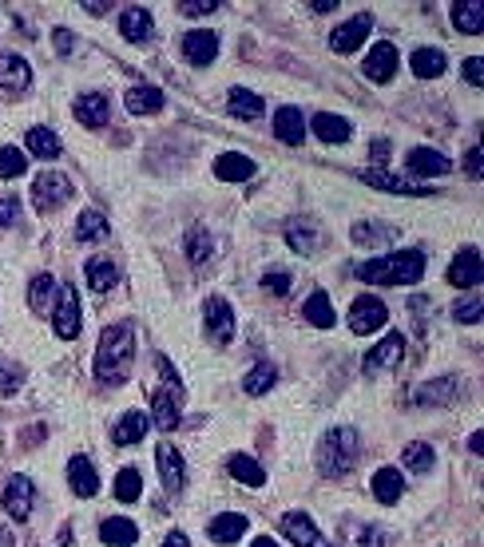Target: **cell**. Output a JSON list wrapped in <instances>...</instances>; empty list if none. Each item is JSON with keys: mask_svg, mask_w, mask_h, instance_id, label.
I'll return each instance as SVG.
<instances>
[{"mask_svg": "<svg viewBox=\"0 0 484 547\" xmlns=\"http://www.w3.org/2000/svg\"><path fill=\"white\" fill-rule=\"evenodd\" d=\"M131 361H135V329L127 321L107 326L96 345V377L104 384H123L131 377Z\"/></svg>", "mask_w": 484, "mask_h": 547, "instance_id": "obj_1", "label": "cell"}, {"mask_svg": "<svg viewBox=\"0 0 484 547\" xmlns=\"http://www.w3.org/2000/svg\"><path fill=\"white\" fill-rule=\"evenodd\" d=\"M424 266H429L424 246H409V250H393V254H381V258L365 262L358 270V278L373 281V286H413V281H421Z\"/></svg>", "mask_w": 484, "mask_h": 547, "instance_id": "obj_2", "label": "cell"}, {"mask_svg": "<svg viewBox=\"0 0 484 547\" xmlns=\"http://www.w3.org/2000/svg\"><path fill=\"white\" fill-rule=\"evenodd\" d=\"M151 365H155L159 377H163V389L151 392V424H155L159 432H175L183 421V381L163 353L151 357Z\"/></svg>", "mask_w": 484, "mask_h": 547, "instance_id": "obj_3", "label": "cell"}, {"mask_svg": "<svg viewBox=\"0 0 484 547\" xmlns=\"http://www.w3.org/2000/svg\"><path fill=\"white\" fill-rule=\"evenodd\" d=\"M358 456H361V437H358V429H350V424L329 429L326 437L318 440V452H313L321 476H345L353 464H358Z\"/></svg>", "mask_w": 484, "mask_h": 547, "instance_id": "obj_4", "label": "cell"}, {"mask_svg": "<svg viewBox=\"0 0 484 547\" xmlns=\"http://www.w3.org/2000/svg\"><path fill=\"white\" fill-rule=\"evenodd\" d=\"M52 329L60 341H75L83 329L80 318V294L75 286H56V310H52Z\"/></svg>", "mask_w": 484, "mask_h": 547, "instance_id": "obj_5", "label": "cell"}, {"mask_svg": "<svg viewBox=\"0 0 484 547\" xmlns=\"http://www.w3.org/2000/svg\"><path fill=\"white\" fill-rule=\"evenodd\" d=\"M67 199H72V178L60 175V170H48V175H40L36 183H32V207H36L40 215L60 210Z\"/></svg>", "mask_w": 484, "mask_h": 547, "instance_id": "obj_6", "label": "cell"}, {"mask_svg": "<svg viewBox=\"0 0 484 547\" xmlns=\"http://www.w3.org/2000/svg\"><path fill=\"white\" fill-rule=\"evenodd\" d=\"M202 329H207V337L215 341V345H231L234 341V310L226 297H207L202 302Z\"/></svg>", "mask_w": 484, "mask_h": 547, "instance_id": "obj_7", "label": "cell"}, {"mask_svg": "<svg viewBox=\"0 0 484 547\" xmlns=\"http://www.w3.org/2000/svg\"><path fill=\"white\" fill-rule=\"evenodd\" d=\"M385 321H389V310H385V302L381 297H373V294H361V297H353V305H350V329L353 333H377V329H385Z\"/></svg>", "mask_w": 484, "mask_h": 547, "instance_id": "obj_8", "label": "cell"}, {"mask_svg": "<svg viewBox=\"0 0 484 547\" xmlns=\"http://www.w3.org/2000/svg\"><path fill=\"white\" fill-rule=\"evenodd\" d=\"M373 32V16L369 12H361V16H350L345 24H337L334 32H329V48H334L337 56H350V52H358V48L365 44V36Z\"/></svg>", "mask_w": 484, "mask_h": 547, "instance_id": "obj_9", "label": "cell"}, {"mask_svg": "<svg viewBox=\"0 0 484 547\" xmlns=\"http://www.w3.org/2000/svg\"><path fill=\"white\" fill-rule=\"evenodd\" d=\"M401 361H405V337L401 333H385V337L365 353V373H393Z\"/></svg>", "mask_w": 484, "mask_h": 547, "instance_id": "obj_10", "label": "cell"}, {"mask_svg": "<svg viewBox=\"0 0 484 547\" xmlns=\"http://www.w3.org/2000/svg\"><path fill=\"white\" fill-rule=\"evenodd\" d=\"M480 278H484V266H480V250H477V246H464V250H456V258L448 262V286L477 289Z\"/></svg>", "mask_w": 484, "mask_h": 547, "instance_id": "obj_11", "label": "cell"}, {"mask_svg": "<svg viewBox=\"0 0 484 547\" xmlns=\"http://www.w3.org/2000/svg\"><path fill=\"white\" fill-rule=\"evenodd\" d=\"M4 511L16 519V524H24V519L32 516V503H36V484L28 480V476H12V480L4 484Z\"/></svg>", "mask_w": 484, "mask_h": 547, "instance_id": "obj_12", "label": "cell"}, {"mask_svg": "<svg viewBox=\"0 0 484 547\" xmlns=\"http://www.w3.org/2000/svg\"><path fill=\"white\" fill-rule=\"evenodd\" d=\"M361 183L365 186H377V191H389V194H429L432 191V186H421V183H413V178L393 175V170H385V167L361 170Z\"/></svg>", "mask_w": 484, "mask_h": 547, "instance_id": "obj_13", "label": "cell"}, {"mask_svg": "<svg viewBox=\"0 0 484 547\" xmlns=\"http://www.w3.org/2000/svg\"><path fill=\"white\" fill-rule=\"evenodd\" d=\"M155 464H159V480H163V488L167 492H183V484H186V472H183V456H179V448H175L171 440H163L155 448Z\"/></svg>", "mask_w": 484, "mask_h": 547, "instance_id": "obj_14", "label": "cell"}, {"mask_svg": "<svg viewBox=\"0 0 484 547\" xmlns=\"http://www.w3.org/2000/svg\"><path fill=\"white\" fill-rule=\"evenodd\" d=\"M282 535L294 547H329L326 535L313 527V519L305 516V511H286V516H282Z\"/></svg>", "mask_w": 484, "mask_h": 547, "instance_id": "obj_15", "label": "cell"}, {"mask_svg": "<svg viewBox=\"0 0 484 547\" xmlns=\"http://www.w3.org/2000/svg\"><path fill=\"white\" fill-rule=\"evenodd\" d=\"M120 32L127 44H147L151 32H155V20H151V8L143 4H127L120 12Z\"/></svg>", "mask_w": 484, "mask_h": 547, "instance_id": "obj_16", "label": "cell"}, {"mask_svg": "<svg viewBox=\"0 0 484 547\" xmlns=\"http://www.w3.org/2000/svg\"><path fill=\"white\" fill-rule=\"evenodd\" d=\"M215 56H218V36L210 28H194L183 36V59H191L194 67L215 64Z\"/></svg>", "mask_w": 484, "mask_h": 547, "instance_id": "obj_17", "label": "cell"}, {"mask_svg": "<svg viewBox=\"0 0 484 547\" xmlns=\"http://www.w3.org/2000/svg\"><path fill=\"white\" fill-rule=\"evenodd\" d=\"M397 48L393 44H373L369 48V56L361 59V67H365V75H369L373 83H389L397 75Z\"/></svg>", "mask_w": 484, "mask_h": 547, "instance_id": "obj_18", "label": "cell"}, {"mask_svg": "<svg viewBox=\"0 0 484 547\" xmlns=\"http://www.w3.org/2000/svg\"><path fill=\"white\" fill-rule=\"evenodd\" d=\"M75 119L83 127H104L112 119V99L104 91H83V96H75Z\"/></svg>", "mask_w": 484, "mask_h": 547, "instance_id": "obj_19", "label": "cell"}, {"mask_svg": "<svg viewBox=\"0 0 484 547\" xmlns=\"http://www.w3.org/2000/svg\"><path fill=\"white\" fill-rule=\"evenodd\" d=\"M0 88L4 91H28L32 88V67L24 56L0 52Z\"/></svg>", "mask_w": 484, "mask_h": 547, "instance_id": "obj_20", "label": "cell"}, {"mask_svg": "<svg viewBox=\"0 0 484 547\" xmlns=\"http://www.w3.org/2000/svg\"><path fill=\"white\" fill-rule=\"evenodd\" d=\"M405 163H409V170L421 178H437V175H448V170H453V159H445L432 147H413L409 155H405Z\"/></svg>", "mask_w": 484, "mask_h": 547, "instance_id": "obj_21", "label": "cell"}, {"mask_svg": "<svg viewBox=\"0 0 484 547\" xmlns=\"http://www.w3.org/2000/svg\"><path fill=\"white\" fill-rule=\"evenodd\" d=\"M453 397H456V377H437L413 389V405H424V408H445Z\"/></svg>", "mask_w": 484, "mask_h": 547, "instance_id": "obj_22", "label": "cell"}, {"mask_svg": "<svg viewBox=\"0 0 484 547\" xmlns=\"http://www.w3.org/2000/svg\"><path fill=\"white\" fill-rule=\"evenodd\" d=\"M67 484H72V492L83 495V500H91V495L99 492V476H96V468H91L88 456H72V460H67Z\"/></svg>", "mask_w": 484, "mask_h": 547, "instance_id": "obj_23", "label": "cell"}, {"mask_svg": "<svg viewBox=\"0 0 484 547\" xmlns=\"http://www.w3.org/2000/svg\"><path fill=\"white\" fill-rule=\"evenodd\" d=\"M274 135L282 143H290V147H302L305 139V115L298 107H278L274 111Z\"/></svg>", "mask_w": 484, "mask_h": 547, "instance_id": "obj_24", "label": "cell"}, {"mask_svg": "<svg viewBox=\"0 0 484 547\" xmlns=\"http://www.w3.org/2000/svg\"><path fill=\"white\" fill-rule=\"evenodd\" d=\"M373 495H377L381 503H397L405 495V472L401 468H393V464H385V468H377L373 472Z\"/></svg>", "mask_w": 484, "mask_h": 547, "instance_id": "obj_25", "label": "cell"}, {"mask_svg": "<svg viewBox=\"0 0 484 547\" xmlns=\"http://www.w3.org/2000/svg\"><path fill=\"white\" fill-rule=\"evenodd\" d=\"M246 527H250V524H246L242 511H223V516L210 519L207 535H210L215 543H239L242 535H246Z\"/></svg>", "mask_w": 484, "mask_h": 547, "instance_id": "obj_26", "label": "cell"}, {"mask_svg": "<svg viewBox=\"0 0 484 547\" xmlns=\"http://www.w3.org/2000/svg\"><path fill=\"white\" fill-rule=\"evenodd\" d=\"M286 242H290V250L310 258V254L321 250V226H313V222H305V218L290 222V226H286Z\"/></svg>", "mask_w": 484, "mask_h": 547, "instance_id": "obj_27", "label": "cell"}, {"mask_svg": "<svg viewBox=\"0 0 484 547\" xmlns=\"http://www.w3.org/2000/svg\"><path fill=\"white\" fill-rule=\"evenodd\" d=\"M163 91L155 88V83H135L131 91H127V111L131 115H155V111H163Z\"/></svg>", "mask_w": 484, "mask_h": 547, "instance_id": "obj_28", "label": "cell"}, {"mask_svg": "<svg viewBox=\"0 0 484 547\" xmlns=\"http://www.w3.org/2000/svg\"><path fill=\"white\" fill-rule=\"evenodd\" d=\"M302 313H305V321H310L313 329H334V321H337L334 302H329V294H326V289H313V294L305 297Z\"/></svg>", "mask_w": 484, "mask_h": 547, "instance_id": "obj_29", "label": "cell"}, {"mask_svg": "<svg viewBox=\"0 0 484 547\" xmlns=\"http://www.w3.org/2000/svg\"><path fill=\"white\" fill-rule=\"evenodd\" d=\"M453 24H456V32H464V36H480L484 32V0H456Z\"/></svg>", "mask_w": 484, "mask_h": 547, "instance_id": "obj_30", "label": "cell"}, {"mask_svg": "<svg viewBox=\"0 0 484 547\" xmlns=\"http://www.w3.org/2000/svg\"><path fill=\"white\" fill-rule=\"evenodd\" d=\"M147 413H139V408H131V413H123L120 421H115V429H112V440L120 444V448H127V444H139L143 440V432H147Z\"/></svg>", "mask_w": 484, "mask_h": 547, "instance_id": "obj_31", "label": "cell"}, {"mask_svg": "<svg viewBox=\"0 0 484 547\" xmlns=\"http://www.w3.org/2000/svg\"><path fill=\"white\" fill-rule=\"evenodd\" d=\"M99 540H104L107 547H131L135 540H139V527H135L127 516H112V519L99 524Z\"/></svg>", "mask_w": 484, "mask_h": 547, "instance_id": "obj_32", "label": "cell"}, {"mask_svg": "<svg viewBox=\"0 0 484 547\" xmlns=\"http://www.w3.org/2000/svg\"><path fill=\"white\" fill-rule=\"evenodd\" d=\"M254 159L246 155H234V151H226V155L215 159V175L223 178V183H242V178H254Z\"/></svg>", "mask_w": 484, "mask_h": 547, "instance_id": "obj_33", "label": "cell"}, {"mask_svg": "<svg viewBox=\"0 0 484 547\" xmlns=\"http://www.w3.org/2000/svg\"><path fill=\"white\" fill-rule=\"evenodd\" d=\"M353 242L365 246V250H377L381 242H389V238H397V230L393 226H385V222H373V218H361V222H353Z\"/></svg>", "mask_w": 484, "mask_h": 547, "instance_id": "obj_34", "label": "cell"}, {"mask_svg": "<svg viewBox=\"0 0 484 547\" xmlns=\"http://www.w3.org/2000/svg\"><path fill=\"white\" fill-rule=\"evenodd\" d=\"M409 67H413V75H421V80H437V75H445L448 59L440 48H417V52L409 56Z\"/></svg>", "mask_w": 484, "mask_h": 547, "instance_id": "obj_35", "label": "cell"}, {"mask_svg": "<svg viewBox=\"0 0 484 547\" xmlns=\"http://www.w3.org/2000/svg\"><path fill=\"white\" fill-rule=\"evenodd\" d=\"M310 127H313V135H318L321 143H345L350 139V123H345L342 115H329V111H321V115H313L310 119Z\"/></svg>", "mask_w": 484, "mask_h": 547, "instance_id": "obj_36", "label": "cell"}, {"mask_svg": "<svg viewBox=\"0 0 484 547\" xmlns=\"http://www.w3.org/2000/svg\"><path fill=\"white\" fill-rule=\"evenodd\" d=\"M226 468H231V476L239 484H246V488H262V484H266V472H262V464L254 456H246V452H234Z\"/></svg>", "mask_w": 484, "mask_h": 547, "instance_id": "obj_37", "label": "cell"}, {"mask_svg": "<svg viewBox=\"0 0 484 547\" xmlns=\"http://www.w3.org/2000/svg\"><path fill=\"white\" fill-rule=\"evenodd\" d=\"M24 147H28V155H36V159H60V135L56 131H48V127H32L28 131V139H24Z\"/></svg>", "mask_w": 484, "mask_h": 547, "instance_id": "obj_38", "label": "cell"}, {"mask_svg": "<svg viewBox=\"0 0 484 547\" xmlns=\"http://www.w3.org/2000/svg\"><path fill=\"white\" fill-rule=\"evenodd\" d=\"M226 107H231V115H239V119H258L262 111H266L262 96H258V91H250V88H231Z\"/></svg>", "mask_w": 484, "mask_h": 547, "instance_id": "obj_39", "label": "cell"}, {"mask_svg": "<svg viewBox=\"0 0 484 547\" xmlns=\"http://www.w3.org/2000/svg\"><path fill=\"white\" fill-rule=\"evenodd\" d=\"M83 278H88V286L96 289V294H107V289L120 281V270H115V262H107V258H91L88 266H83Z\"/></svg>", "mask_w": 484, "mask_h": 547, "instance_id": "obj_40", "label": "cell"}, {"mask_svg": "<svg viewBox=\"0 0 484 547\" xmlns=\"http://www.w3.org/2000/svg\"><path fill=\"white\" fill-rule=\"evenodd\" d=\"M99 238H107V218L99 210H83L75 218V242H99Z\"/></svg>", "mask_w": 484, "mask_h": 547, "instance_id": "obj_41", "label": "cell"}, {"mask_svg": "<svg viewBox=\"0 0 484 547\" xmlns=\"http://www.w3.org/2000/svg\"><path fill=\"white\" fill-rule=\"evenodd\" d=\"M432 464H437V452H432V444H424V440H413L409 448H405V456H401L405 472H429Z\"/></svg>", "mask_w": 484, "mask_h": 547, "instance_id": "obj_42", "label": "cell"}, {"mask_svg": "<svg viewBox=\"0 0 484 547\" xmlns=\"http://www.w3.org/2000/svg\"><path fill=\"white\" fill-rule=\"evenodd\" d=\"M274 381H278V369L270 361H258L250 373L242 377V389L250 392V397H262L266 389H274Z\"/></svg>", "mask_w": 484, "mask_h": 547, "instance_id": "obj_43", "label": "cell"}, {"mask_svg": "<svg viewBox=\"0 0 484 547\" xmlns=\"http://www.w3.org/2000/svg\"><path fill=\"white\" fill-rule=\"evenodd\" d=\"M210 254H215V238L202 226H194L191 234H186V258H191L194 266H202V262H210Z\"/></svg>", "mask_w": 484, "mask_h": 547, "instance_id": "obj_44", "label": "cell"}, {"mask_svg": "<svg viewBox=\"0 0 484 547\" xmlns=\"http://www.w3.org/2000/svg\"><path fill=\"white\" fill-rule=\"evenodd\" d=\"M52 294H56V278H52V274H36V278L28 281V305L36 313H44V305L52 302Z\"/></svg>", "mask_w": 484, "mask_h": 547, "instance_id": "obj_45", "label": "cell"}, {"mask_svg": "<svg viewBox=\"0 0 484 547\" xmlns=\"http://www.w3.org/2000/svg\"><path fill=\"white\" fill-rule=\"evenodd\" d=\"M139 492H143L139 468H123V472L115 476V500H120V503H135V500H139Z\"/></svg>", "mask_w": 484, "mask_h": 547, "instance_id": "obj_46", "label": "cell"}, {"mask_svg": "<svg viewBox=\"0 0 484 547\" xmlns=\"http://www.w3.org/2000/svg\"><path fill=\"white\" fill-rule=\"evenodd\" d=\"M28 170V155L20 147H0V178H20Z\"/></svg>", "mask_w": 484, "mask_h": 547, "instance_id": "obj_47", "label": "cell"}, {"mask_svg": "<svg viewBox=\"0 0 484 547\" xmlns=\"http://www.w3.org/2000/svg\"><path fill=\"white\" fill-rule=\"evenodd\" d=\"M480 310H484L480 294H469L464 302H456V305H453V318L461 321V326H477V321H480Z\"/></svg>", "mask_w": 484, "mask_h": 547, "instance_id": "obj_48", "label": "cell"}, {"mask_svg": "<svg viewBox=\"0 0 484 547\" xmlns=\"http://www.w3.org/2000/svg\"><path fill=\"white\" fill-rule=\"evenodd\" d=\"M262 289H270V294H278V297L290 294V274H286V270H270L266 278H262Z\"/></svg>", "mask_w": 484, "mask_h": 547, "instance_id": "obj_49", "label": "cell"}, {"mask_svg": "<svg viewBox=\"0 0 484 547\" xmlns=\"http://www.w3.org/2000/svg\"><path fill=\"white\" fill-rule=\"evenodd\" d=\"M179 12L183 16H210V12H218V4H215V0H202V4H199V0H183Z\"/></svg>", "mask_w": 484, "mask_h": 547, "instance_id": "obj_50", "label": "cell"}, {"mask_svg": "<svg viewBox=\"0 0 484 547\" xmlns=\"http://www.w3.org/2000/svg\"><path fill=\"white\" fill-rule=\"evenodd\" d=\"M464 80H469L472 88H480V83H484V59H480V56H469V59H464Z\"/></svg>", "mask_w": 484, "mask_h": 547, "instance_id": "obj_51", "label": "cell"}, {"mask_svg": "<svg viewBox=\"0 0 484 547\" xmlns=\"http://www.w3.org/2000/svg\"><path fill=\"white\" fill-rule=\"evenodd\" d=\"M16 222H20V202L0 199V226H16Z\"/></svg>", "mask_w": 484, "mask_h": 547, "instance_id": "obj_52", "label": "cell"}, {"mask_svg": "<svg viewBox=\"0 0 484 547\" xmlns=\"http://www.w3.org/2000/svg\"><path fill=\"white\" fill-rule=\"evenodd\" d=\"M16 389H20V373H12V369H4V365H0V392H4V397H12Z\"/></svg>", "mask_w": 484, "mask_h": 547, "instance_id": "obj_53", "label": "cell"}, {"mask_svg": "<svg viewBox=\"0 0 484 547\" xmlns=\"http://www.w3.org/2000/svg\"><path fill=\"white\" fill-rule=\"evenodd\" d=\"M52 44H56V52H60V56H67V52L75 48V36H72L67 28H56V32H52Z\"/></svg>", "mask_w": 484, "mask_h": 547, "instance_id": "obj_54", "label": "cell"}, {"mask_svg": "<svg viewBox=\"0 0 484 547\" xmlns=\"http://www.w3.org/2000/svg\"><path fill=\"white\" fill-rule=\"evenodd\" d=\"M381 527H365V532L358 535V547H385V540H381Z\"/></svg>", "mask_w": 484, "mask_h": 547, "instance_id": "obj_55", "label": "cell"}, {"mask_svg": "<svg viewBox=\"0 0 484 547\" xmlns=\"http://www.w3.org/2000/svg\"><path fill=\"white\" fill-rule=\"evenodd\" d=\"M464 167H469V175H472V178H480V175H484V167H480V147H472V151H469Z\"/></svg>", "mask_w": 484, "mask_h": 547, "instance_id": "obj_56", "label": "cell"}, {"mask_svg": "<svg viewBox=\"0 0 484 547\" xmlns=\"http://www.w3.org/2000/svg\"><path fill=\"white\" fill-rule=\"evenodd\" d=\"M163 547H191V540H186L183 532H171V535L163 540Z\"/></svg>", "mask_w": 484, "mask_h": 547, "instance_id": "obj_57", "label": "cell"}, {"mask_svg": "<svg viewBox=\"0 0 484 547\" xmlns=\"http://www.w3.org/2000/svg\"><path fill=\"white\" fill-rule=\"evenodd\" d=\"M469 448L480 456V452H484V432H472V437H469Z\"/></svg>", "mask_w": 484, "mask_h": 547, "instance_id": "obj_58", "label": "cell"}, {"mask_svg": "<svg viewBox=\"0 0 484 547\" xmlns=\"http://www.w3.org/2000/svg\"><path fill=\"white\" fill-rule=\"evenodd\" d=\"M310 8H313V12H334L337 0H318V4H310Z\"/></svg>", "mask_w": 484, "mask_h": 547, "instance_id": "obj_59", "label": "cell"}, {"mask_svg": "<svg viewBox=\"0 0 484 547\" xmlns=\"http://www.w3.org/2000/svg\"><path fill=\"white\" fill-rule=\"evenodd\" d=\"M385 151H389L385 139H373V159H385Z\"/></svg>", "mask_w": 484, "mask_h": 547, "instance_id": "obj_60", "label": "cell"}, {"mask_svg": "<svg viewBox=\"0 0 484 547\" xmlns=\"http://www.w3.org/2000/svg\"><path fill=\"white\" fill-rule=\"evenodd\" d=\"M112 4H83V12H91V16H104Z\"/></svg>", "mask_w": 484, "mask_h": 547, "instance_id": "obj_61", "label": "cell"}, {"mask_svg": "<svg viewBox=\"0 0 484 547\" xmlns=\"http://www.w3.org/2000/svg\"><path fill=\"white\" fill-rule=\"evenodd\" d=\"M250 547H278V543H274V540H270V535H258V540H254Z\"/></svg>", "mask_w": 484, "mask_h": 547, "instance_id": "obj_62", "label": "cell"}, {"mask_svg": "<svg viewBox=\"0 0 484 547\" xmlns=\"http://www.w3.org/2000/svg\"><path fill=\"white\" fill-rule=\"evenodd\" d=\"M12 543H16V540H12V535H8V532H4V527H0V547H12Z\"/></svg>", "mask_w": 484, "mask_h": 547, "instance_id": "obj_63", "label": "cell"}]
</instances>
